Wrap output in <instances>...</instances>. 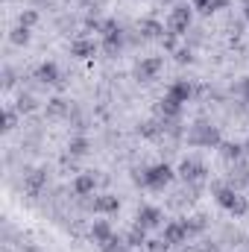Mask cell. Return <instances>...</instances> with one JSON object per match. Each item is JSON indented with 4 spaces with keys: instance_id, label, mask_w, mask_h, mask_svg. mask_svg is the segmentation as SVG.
I'll return each instance as SVG.
<instances>
[{
    "instance_id": "ffe728a7",
    "label": "cell",
    "mask_w": 249,
    "mask_h": 252,
    "mask_svg": "<svg viewBox=\"0 0 249 252\" xmlns=\"http://www.w3.org/2000/svg\"><path fill=\"white\" fill-rule=\"evenodd\" d=\"M220 156H223V161L241 164V158L247 156V150H244V144H238V141H223V144H220Z\"/></svg>"
},
{
    "instance_id": "9c48e42d",
    "label": "cell",
    "mask_w": 249,
    "mask_h": 252,
    "mask_svg": "<svg viewBox=\"0 0 249 252\" xmlns=\"http://www.w3.org/2000/svg\"><path fill=\"white\" fill-rule=\"evenodd\" d=\"M182 112H185V106H182L176 97H170V94H164V97L158 100V106H156L158 121H179V118H182Z\"/></svg>"
},
{
    "instance_id": "836d02e7",
    "label": "cell",
    "mask_w": 249,
    "mask_h": 252,
    "mask_svg": "<svg viewBox=\"0 0 249 252\" xmlns=\"http://www.w3.org/2000/svg\"><path fill=\"white\" fill-rule=\"evenodd\" d=\"M173 59H176L179 64H187V62H193V53H190V47H182V50L173 53Z\"/></svg>"
},
{
    "instance_id": "5bb4252c",
    "label": "cell",
    "mask_w": 249,
    "mask_h": 252,
    "mask_svg": "<svg viewBox=\"0 0 249 252\" xmlns=\"http://www.w3.org/2000/svg\"><path fill=\"white\" fill-rule=\"evenodd\" d=\"M70 190H73V196H91V193L97 190V176H94L91 170L76 173L73 182H70Z\"/></svg>"
},
{
    "instance_id": "d590c367",
    "label": "cell",
    "mask_w": 249,
    "mask_h": 252,
    "mask_svg": "<svg viewBox=\"0 0 249 252\" xmlns=\"http://www.w3.org/2000/svg\"><path fill=\"white\" fill-rule=\"evenodd\" d=\"M238 88H241V94H244V100L249 103V76H244V79H241V85H238Z\"/></svg>"
},
{
    "instance_id": "83f0119b",
    "label": "cell",
    "mask_w": 249,
    "mask_h": 252,
    "mask_svg": "<svg viewBox=\"0 0 249 252\" xmlns=\"http://www.w3.org/2000/svg\"><path fill=\"white\" fill-rule=\"evenodd\" d=\"M18 118H21V112L15 106H6V112H3V132H15L18 129Z\"/></svg>"
},
{
    "instance_id": "4fadbf2b",
    "label": "cell",
    "mask_w": 249,
    "mask_h": 252,
    "mask_svg": "<svg viewBox=\"0 0 249 252\" xmlns=\"http://www.w3.org/2000/svg\"><path fill=\"white\" fill-rule=\"evenodd\" d=\"M97 50H100V44L94 38H88V35H79V38L70 41V56L73 59H94Z\"/></svg>"
},
{
    "instance_id": "ab89813d",
    "label": "cell",
    "mask_w": 249,
    "mask_h": 252,
    "mask_svg": "<svg viewBox=\"0 0 249 252\" xmlns=\"http://www.w3.org/2000/svg\"><path fill=\"white\" fill-rule=\"evenodd\" d=\"M161 3H170V6H176V0H161Z\"/></svg>"
},
{
    "instance_id": "60d3db41",
    "label": "cell",
    "mask_w": 249,
    "mask_h": 252,
    "mask_svg": "<svg viewBox=\"0 0 249 252\" xmlns=\"http://www.w3.org/2000/svg\"><path fill=\"white\" fill-rule=\"evenodd\" d=\"M244 3H249V0H244Z\"/></svg>"
},
{
    "instance_id": "ac0fdd59",
    "label": "cell",
    "mask_w": 249,
    "mask_h": 252,
    "mask_svg": "<svg viewBox=\"0 0 249 252\" xmlns=\"http://www.w3.org/2000/svg\"><path fill=\"white\" fill-rule=\"evenodd\" d=\"M109 56H121L126 47V32L124 30H118V32H109V35H103V44H100Z\"/></svg>"
},
{
    "instance_id": "7c38bea8",
    "label": "cell",
    "mask_w": 249,
    "mask_h": 252,
    "mask_svg": "<svg viewBox=\"0 0 249 252\" xmlns=\"http://www.w3.org/2000/svg\"><path fill=\"white\" fill-rule=\"evenodd\" d=\"M44 188H47V167H35V170L24 173V190L30 196H41Z\"/></svg>"
},
{
    "instance_id": "4316f807",
    "label": "cell",
    "mask_w": 249,
    "mask_h": 252,
    "mask_svg": "<svg viewBox=\"0 0 249 252\" xmlns=\"http://www.w3.org/2000/svg\"><path fill=\"white\" fill-rule=\"evenodd\" d=\"M129 244H126V235H112L106 244H100V252H124Z\"/></svg>"
},
{
    "instance_id": "cb8c5ba5",
    "label": "cell",
    "mask_w": 249,
    "mask_h": 252,
    "mask_svg": "<svg viewBox=\"0 0 249 252\" xmlns=\"http://www.w3.org/2000/svg\"><path fill=\"white\" fill-rule=\"evenodd\" d=\"M147 241H150V238H147V229H141L138 223L126 232V244H129V250H144Z\"/></svg>"
},
{
    "instance_id": "484cf974",
    "label": "cell",
    "mask_w": 249,
    "mask_h": 252,
    "mask_svg": "<svg viewBox=\"0 0 249 252\" xmlns=\"http://www.w3.org/2000/svg\"><path fill=\"white\" fill-rule=\"evenodd\" d=\"M15 109H18L21 115H32V112L38 109V100H35L32 94H18V100H15Z\"/></svg>"
},
{
    "instance_id": "f35d334b",
    "label": "cell",
    "mask_w": 249,
    "mask_h": 252,
    "mask_svg": "<svg viewBox=\"0 0 249 252\" xmlns=\"http://www.w3.org/2000/svg\"><path fill=\"white\" fill-rule=\"evenodd\" d=\"M244 150H247V156H249V138H247V141H244Z\"/></svg>"
},
{
    "instance_id": "8fae6325",
    "label": "cell",
    "mask_w": 249,
    "mask_h": 252,
    "mask_svg": "<svg viewBox=\"0 0 249 252\" xmlns=\"http://www.w3.org/2000/svg\"><path fill=\"white\" fill-rule=\"evenodd\" d=\"M91 211L100 214V217H112V214L121 211V199L115 193H100V196L91 199Z\"/></svg>"
},
{
    "instance_id": "603a6c76",
    "label": "cell",
    "mask_w": 249,
    "mask_h": 252,
    "mask_svg": "<svg viewBox=\"0 0 249 252\" xmlns=\"http://www.w3.org/2000/svg\"><path fill=\"white\" fill-rule=\"evenodd\" d=\"M138 135L147 138V141H156V138L164 135V124L161 121H144V124H138Z\"/></svg>"
},
{
    "instance_id": "e0dca14e",
    "label": "cell",
    "mask_w": 249,
    "mask_h": 252,
    "mask_svg": "<svg viewBox=\"0 0 249 252\" xmlns=\"http://www.w3.org/2000/svg\"><path fill=\"white\" fill-rule=\"evenodd\" d=\"M167 94L170 97H176L182 106L193 100V94H196V88H193V82H187V79H173L170 82V88H167Z\"/></svg>"
},
{
    "instance_id": "52a82bcc",
    "label": "cell",
    "mask_w": 249,
    "mask_h": 252,
    "mask_svg": "<svg viewBox=\"0 0 249 252\" xmlns=\"http://www.w3.org/2000/svg\"><path fill=\"white\" fill-rule=\"evenodd\" d=\"M182 179H185L187 185H196V182H202L205 176H208V167L199 161V158H185L182 164H179V170H176Z\"/></svg>"
},
{
    "instance_id": "4dcf8cb0",
    "label": "cell",
    "mask_w": 249,
    "mask_h": 252,
    "mask_svg": "<svg viewBox=\"0 0 249 252\" xmlns=\"http://www.w3.org/2000/svg\"><path fill=\"white\" fill-rule=\"evenodd\" d=\"M103 24H106V18H100V15H88V18H85V30L100 32V35H103Z\"/></svg>"
},
{
    "instance_id": "d4e9b609",
    "label": "cell",
    "mask_w": 249,
    "mask_h": 252,
    "mask_svg": "<svg viewBox=\"0 0 249 252\" xmlns=\"http://www.w3.org/2000/svg\"><path fill=\"white\" fill-rule=\"evenodd\" d=\"M30 38H32L30 27H21V24H18V27H15L12 32H9V41H12L15 47H27V44H30Z\"/></svg>"
},
{
    "instance_id": "30bf717a",
    "label": "cell",
    "mask_w": 249,
    "mask_h": 252,
    "mask_svg": "<svg viewBox=\"0 0 249 252\" xmlns=\"http://www.w3.org/2000/svg\"><path fill=\"white\" fill-rule=\"evenodd\" d=\"M170 247H182V244H187V238H190V232H187L185 220H167L164 223V235H161Z\"/></svg>"
},
{
    "instance_id": "8d00e7d4",
    "label": "cell",
    "mask_w": 249,
    "mask_h": 252,
    "mask_svg": "<svg viewBox=\"0 0 249 252\" xmlns=\"http://www.w3.org/2000/svg\"><path fill=\"white\" fill-rule=\"evenodd\" d=\"M32 3H35V6H53L56 0H32Z\"/></svg>"
},
{
    "instance_id": "d6986e66",
    "label": "cell",
    "mask_w": 249,
    "mask_h": 252,
    "mask_svg": "<svg viewBox=\"0 0 249 252\" xmlns=\"http://www.w3.org/2000/svg\"><path fill=\"white\" fill-rule=\"evenodd\" d=\"M112 235H115V229H112V223H109V220H94V223H91V232H88V238H91L97 247H100V244H106Z\"/></svg>"
},
{
    "instance_id": "5b68a950",
    "label": "cell",
    "mask_w": 249,
    "mask_h": 252,
    "mask_svg": "<svg viewBox=\"0 0 249 252\" xmlns=\"http://www.w3.org/2000/svg\"><path fill=\"white\" fill-rule=\"evenodd\" d=\"M161 67H164L161 56H141V62L135 64V79L138 82H153V79H158Z\"/></svg>"
},
{
    "instance_id": "9a60e30c",
    "label": "cell",
    "mask_w": 249,
    "mask_h": 252,
    "mask_svg": "<svg viewBox=\"0 0 249 252\" xmlns=\"http://www.w3.org/2000/svg\"><path fill=\"white\" fill-rule=\"evenodd\" d=\"M35 79L44 85H62V70L56 62H41L35 67Z\"/></svg>"
},
{
    "instance_id": "d6a6232c",
    "label": "cell",
    "mask_w": 249,
    "mask_h": 252,
    "mask_svg": "<svg viewBox=\"0 0 249 252\" xmlns=\"http://www.w3.org/2000/svg\"><path fill=\"white\" fill-rule=\"evenodd\" d=\"M15 82H18V73H15V67H3V88H15Z\"/></svg>"
},
{
    "instance_id": "f1b7e54d",
    "label": "cell",
    "mask_w": 249,
    "mask_h": 252,
    "mask_svg": "<svg viewBox=\"0 0 249 252\" xmlns=\"http://www.w3.org/2000/svg\"><path fill=\"white\" fill-rule=\"evenodd\" d=\"M38 21H41L38 9H21V15H18V24H21V27H30V30H32Z\"/></svg>"
},
{
    "instance_id": "6da1fadb",
    "label": "cell",
    "mask_w": 249,
    "mask_h": 252,
    "mask_svg": "<svg viewBox=\"0 0 249 252\" xmlns=\"http://www.w3.org/2000/svg\"><path fill=\"white\" fill-rule=\"evenodd\" d=\"M173 176H176V170H173L167 161H161V164H153V167L135 170L132 182L141 185V188H147V190H164L170 182H173Z\"/></svg>"
},
{
    "instance_id": "44dd1931",
    "label": "cell",
    "mask_w": 249,
    "mask_h": 252,
    "mask_svg": "<svg viewBox=\"0 0 249 252\" xmlns=\"http://www.w3.org/2000/svg\"><path fill=\"white\" fill-rule=\"evenodd\" d=\"M190 6H193V12H199V15H211V12L229 9L232 0H190Z\"/></svg>"
},
{
    "instance_id": "1f68e13d",
    "label": "cell",
    "mask_w": 249,
    "mask_h": 252,
    "mask_svg": "<svg viewBox=\"0 0 249 252\" xmlns=\"http://www.w3.org/2000/svg\"><path fill=\"white\" fill-rule=\"evenodd\" d=\"M144 252H170V244L164 238H156V241H147Z\"/></svg>"
},
{
    "instance_id": "74e56055",
    "label": "cell",
    "mask_w": 249,
    "mask_h": 252,
    "mask_svg": "<svg viewBox=\"0 0 249 252\" xmlns=\"http://www.w3.org/2000/svg\"><path fill=\"white\" fill-rule=\"evenodd\" d=\"M244 21H249V3H244Z\"/></svg>"
},
{
    "instance_id": "7402d4cb",
    "label": "cell",
    "mask_w": 249,
    "mask_h": 252,
    "mask_svg": "<svg viewBox=\"0 0 249 252\" xmlns=\"http://www.w3.org/2000/svg\"><path fill=\"white\" fill-rule=\"evenodd\" d=\"M88 153H91V141H88L85 135H73V138L67 141V156L82 158V156H88Z\"/></svg>"
},
{
    "instance_id": "e575fe53",
    "label": "cell",
    "mask_w": 249,
    "mask_h": 252,
    "mask_svg": "<svg viewBox=\"0 0 249 252\" xmlns=\"http://www.w3.org/2000/svg\"><path fill=\"white\" fill-rule=\"evenodd\" d=\"M161 47H164V50H170V53H176V35H170V32H167V35L161 38Z\"/></svg>"
},
{
    "instance_id": "277c9868",
    "label": "cell",
    "mask_w": 249,
    "mask_h": 252,
    "mask_svg": "<svg viewBox=\"0 0 249 252\" xmlns=\"http://www.w3.org/2000/svg\"><path fill=\"white\" fill-rule=\"evenodd\" d=\"M190 24H193V6L176 3L170 9V15H167V32L170 35H185L187 30H190Z\"/></svg>"
},
{
    "instance_id": "7a4b0ae2",
    "label": "cell",
    "mask_w": 249,
    "mask_h": 252,
    "mask_svg": "<svg viewBox=\"0 0 249 252\" xmlns=\"http://www.w3.org/2000/svg\"><path fill=\"white\" fill-rule=\"evenodd\" d=\"M211 193H214V199H217V205L223 208V211H229L232 217H244L249 211V202L244 193H238V190L232 188V185H223V182H214L211 185Z\"/></svg>"
},
{
    "instance_id": "2e32d148",
    "label": "cell",
    "mask_w": 249,
    "mask_h": 252,
    "mask_svg": "<svg viewBox=\"0 0 249 252\" xmlns=\"http://www.w3.org/2000/svg\"><path fill=\"white\" fill-rule=\"evenodd\" d=\"M70 112H73V106H70V100H64V97L47 100V109H44V115H47L50 121H64V118H70Z\"/></svg>"
},
{
    "instance_id": "f546056e",
    "label": "cell",
    "mask_w": 249,
    "mask_h": 252,
    "mask_svg": "<svg viewBox=\"0 0 249 252\" xmlns=\"http://www.w3.org/2000/svg\"><path fill=\"white\" fill-rule=\"evenodd\" d=\"M185 226H187V232H190V238H193V235H202L208 223H205V217H202V214H196V217H187Z\"/></svg>"
},
{
    "instance_id": "b9f144b4",
    "label": "cell",
    "mask_w": 249,
    "mask_h": 252,
    "mask_svg": "<svg viewBox=\"0 0 249 252\" xmlns=\"http://www.w3.org/2000/svg\"><path fill=\"white\" fill-rule=\"evenodd\" d=\"M247 252H249V250H247Z\"/></svg>"
},
{
    "instance_id": "8992f818",
    "label": "cell",
    "mask_w": 249,
    "mask_h": 252,
    "mask_svg": "<svg viewBox=\"0 0 249 252\" xmlns=\"http://www.w3.org/2000/svg\"><path fill=\"white\" fill-rule=\"evenodd\" d=\"M135 223L141 226V229H158V226H164V214H161V208L158 205H141L138 208V214H135Z\"/></svg>"
},
{
    "instance_id": "3957f363",
    "label": "cell",
    "mask_w": 249,
    "mask_h": 252,
    "mask_svg": "<svg viewBox=\"0 0 249 252\" xmlns=\"http://www.w3.org/2000/svg\"><path fill=\"white\" fill-rule=\"evenodd\" d=\"M187 144L190 147H202V150H220V144H223V135H220V129L211 124H205V121H196V124L187 129Z\"/></svg>"
},
{
    "instance_id": "ba28073f",
    "label": "cell",
    "mask_w": 249,
    "mask_h": 252,
    "mask_svg": "<svg viewBox=\"0 0 249 252\" xmlns=\"http://www.w3.org/2000/svg\"><path fill=\"white\" fill-rule=\"evenodd\" d=\"M138 35H141V41H156V38L161 41L167 35V27L156 18H141L138 21Z\"/></svg>"
}]
</instances>
